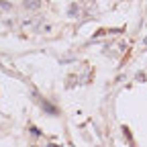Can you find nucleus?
<instances>
[{
    "mask_svg": "<svg viewBox=\"0 0 147 147\" xmlns=\"http://www.w3.org/2000/svg\"><path fill=\"white\" fill-rule=\"evenodd\" d=\"M10 4H6V2H0V8H8Z\"/></svg>",
    "mask_w": 147,
    "mask_h": 147,
    "instance_id": "f03ea898",
    "label": "nucleus"
},
{
    "mask_svg": "<svg viewBox=\"0 0 147 147\" xmlns=\"http://www.w3.org/2000/svg\"><path fill=\"white\" fill-rule=\"evenodd\" d=\"M25 6L31 8V10H35V8L41 6V0H25Z\"/></svg>",
    "mask_w": 147,
    "mask_h": 147,
    "instance_id": "f257e3e1",
    "label": "nucleus"
}]
</instances>
